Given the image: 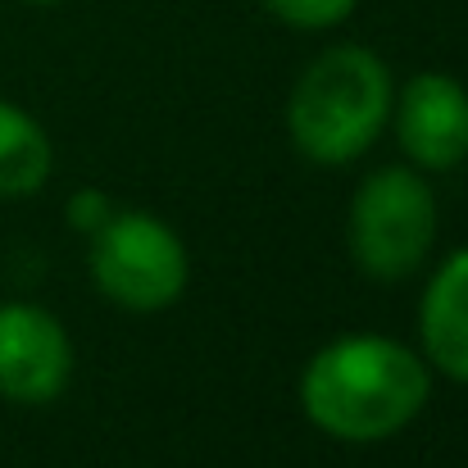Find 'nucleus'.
Masks as SVG:
<instances>
[{"label":"nucleus","instance_id":"1a4fd4ad","mask_svg":"<svg viewBox=\"0 0 468 468\" xmlns=\"http://www.w3.org/2000/svg\"><path fill=\"white\" fill-rule=\"evenodd\" d=\"M269 14H278L292 27H332L341 18H350V9L359 0H264Z\"/></svg>","mask_w":468,"mask_h":468},{"label":"nucleus","instance_id":"7ed1b4c3","mask_svg":"<svg viewBox=\"0 0 468 468\" xmlns=\"http://www.w3.org/2000/svg\"><path fill=\"white\" fill-rule=\"evenodd\" d=\"M437 237L432 186L414 168H378L364 177L350 209V250L355 264L378 282L410 278Z\"/></svg>","mask_w":468,"mask_h":468},{"label":"nucleus","instance_id":"f257e3e1","mask_svg":"<svg viewBox=\"0 0 468 468\" xmlns=\"http://www.w3.org/2000/svg\"><path fill=\"white\" fill-rule=\"evenodd\" d=\"M423 359L387 336L355 332L327 341L301 378V405L314 428L336 441H382L414 423L428 405Z\"/></svg>","mask_w":468,"mask_h":468},{"label":"nucleus","instance_id":"20e7f679","mask_svg":"<svg viewBox=\"0 0 468 468\" xmlns=\"http://www.w3.org/2000/svg\"><path fill=\"white\" fill-rule=\"evenodd\" d=\"M91 278L96 287L133 314L173 305L186 287V250L168 223L151 214H114L91 232Z\"/></svg>","mask_w":468,"mask_h":468},{"label":"nucleus","instance_id":"423d86ee","mask_svg":"<svg viewBox=\"0 0 468 468\" xmlns=\"http://www.w3.org/2000/svg\"><path fill=\"white\" fill-rule=\"evenodd\" d=\"M396 133L423 168H455L468 155V91L446 73H419L400 91Z\"/></svg>","mask_w":468,"mask_h":468},{"label":"nucleus","instance_id":"39448f33","mask_svg":"<svg viewBox=\"0 0 468 468\" xmlns=\"http://www.w3.org/2000/svg\"><path fill=\"white\" fill-rule=\"evenodd\" d=\"M73 346L55 314L41 305H0V396L18 405H46L69 387Z\"/></svg>","mask_w":468,"mask_h":468},{"label":"nucleus","instance_id":"6e6552de","mask_svg":"<svg viewBox=\"0 0 468 468\" xmlns=\"http://www.w3.org/2000/svg\"><path fill=\"white\" fill-rule=\"evenodd\" d=\"M50 137L18 105L0 101V196H32L50 177Z\"/></svg>","mask_w":468,"mask_h":468},{"label":"nucleus","instance_id":"0eeeda50","mask_svg":"<svg viewBox=\"0 0 468 468\" xmlns=\"http://www.w3.org/2000/svg\"><path fill=\"white\" fill-rule=\"evenodd\" d=\"M419 332L428 359L455 382H468V250L451 255L428 282Z\"/></svg>","mask_w":468,"mask_h":468},{"label":"nucleus","instance_id":"f03ea898","mask_svg":"<svg viewBox=\"0 0 468 468\" xmlns=\"http://www.w3.org/2000/svg\"><path fill=\"white\" fill-rule=\"evenodd\" d=\"M391 114V73L368 46H332L301 73L292 91V137L314 164H350Z\"/></svg>","mask_w":468,"mask_h":468},{"label":"nucleus","instance_id":"9b49d317","mask_svg":"<svg viewBox=\"0 0 468 468\" xmlns=\"http://www.w3.org/2000/svg\"><path fill=\"white\" fill-rule=\"evenodd\" d=\"M32 5H55V0H32Z\"/></svg>","mask_w":468,"mask_h":468},{"label":"nucleus","instance_id":"9d476101","mask_svg":"<svg viewBox=\"0 0 468 468\" xmlns=\"http://www.w3.org/2000/svg\"><path fill=\"white\" fill-rule=\"evenodd\" d=\"M105 218H110V200H105L101 191H78V196L69 200V223H73L78 232H96Z\"/></svg>","mask_w":468,"mask_h":468}]
</instances>
